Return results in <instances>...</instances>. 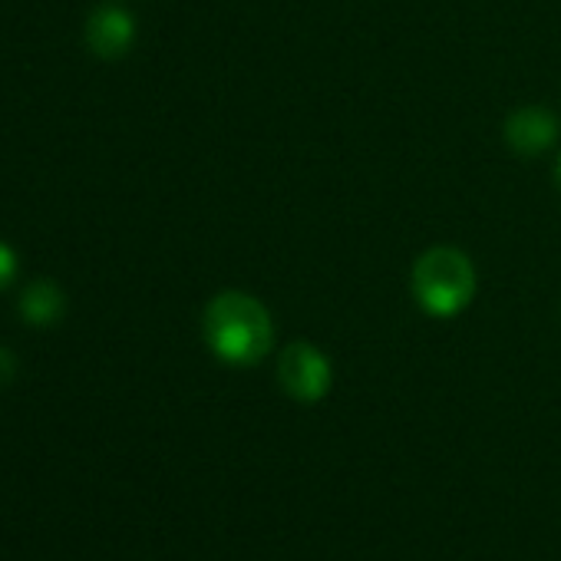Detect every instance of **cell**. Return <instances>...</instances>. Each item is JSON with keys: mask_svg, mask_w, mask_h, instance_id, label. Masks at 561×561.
I'll list each match as a JSON object with an SVG mask.
<instances>
[{"mask_svg": "<svg viewBox=\"0 0 561 561\" xmlns=\"http://www.w3.org/2000/svg\"><path fill=\"white\" fill-rule=\"evenodd\" d=\"M21 314L31 328H54L67 314V291L50 277L31 280L21 295Z\"/></svg>", "mask_w": 561, "mask_h": 561, "instance_id": "cell-6", "label": "cell"}, {"mask_svg": "<svg viewBox=\"0 0 561 561\" xmlns=\"http://www.w3.org/2000/svg\"><path fill=\"white\" fill-rule=\"evenodd\" d=\"M551 175H554V185H558V192H561V156H558V162H554Z\"/></svg>", "mask_w": 561, "mask_h": 561, "instance_id": "cell-9", "label": "cell"}, {"mask_svg": "<svg viewBox=\"0 0 561 561\" xmlns=\"http://www.w3.org/2000/svg\"><path fill=\"white\" fill-rule=\"evenodd\" d=\"M87 47L100 60H123L136 44V18L119 4H100L87 18Z\"/></svg>", "mask_w": 561, "mask_h": 561, "instance_id": "cell-5", "label": "cell"}, {"mask_svg": "<svg viewBox=\"0 0 561 561\" xmlns=\"http://www.w3.org/2000/svg\"><path fill=\"white\" fill-rule=\"evenodd\" d=\"M202 337L221 364L257 367L274 347V318L254 295L228 288L205 305Z\"/></svg>", "mask_w": 561, "mask_h": 561, "instance_id": "cell-1", "label": "cell"}, {"mask_svg": "<svg viewBox=\"0 0 561 561\" xmlns=\"http://www.w3.org/2000/svg\"><path fill=\"white\" fill-rule=\"evenodd\" d=\"M18 251L8 244V241H0V295H4L11 285H14V277H18Z\"/></svg>", "mask_w": 561, "mask_h": 561, "instance_id": "cell-7", "label": "cell"}, {"mask_svg": "<svg viewBox=\"0 0 561 561\" xmlns=\"http://www.w3.org/2000/svg\"><path fill=\"white\" fill-rule=\"evenodd\" d=\"M277 383L295 403H321L334 387V364L318 344L291 341L277 354Z\"/></svg>", "mask_w": 561, "mask_h": 561, "instance_id": "cell-3", "label": "cell"}, {"mask_svg": "<svg viewBox=\"0 0 561 561\" xmlns=\"http://www.w3.org/2000/svg\"><path fill=\"white\" fill-rule=\"evenodd\" d=\"M14 377H18V357L8 347H0V390H4Z\"/></svg>", "mask_w": 561, "mask_h": 561, "instance_id": "cell-8", "label": "cell"}, {"mask_svg": "<svg viewBox=\"0 0 561 561\" xmlns=\"http://www.w3.org/2000/svg\"><path fill=\"white\" fill-rule=\"evenodd\" d=\"M410 291L423 314L436 321L459 318L479 291V274L472 257L453 244L426 248L410 271Z\"/></svg>", "mask_w": 561, "mask_h": 561, "instance_id": "cell-2", "label": "cell"}, {"mask_svg": "<svg viewBox=\"0 0 561 561\" xmlns=\"http://www.w3.org/2000/svg\"><path fill=\"white\" fill-rule=\"evenodd\" d=\"M561 136V123L548 106H518L505 116L502 123V139L505 146L522 156V159H538L545 156Z\"/></svg>", "mask_w": 561, "mask_h": 561, "instance_id": "cell-4", "label": "cell"}]
</instances>
